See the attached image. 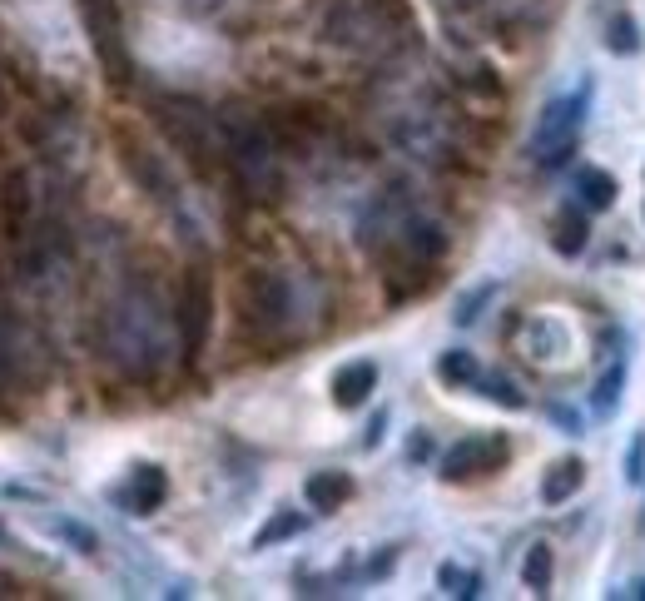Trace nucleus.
<instances>
[{
    "mask_svg": "<svg viewBox=\"0 0 645 601\" xmlns=\"http://www.w3.org/2000/svg\"><path fill=\"white\" fill-rule=\"evenodd\" d=\"M363 244L378 259H402V264H437V254L447 249V234L437 219H427L407 194H383L373 204V214L363 219Z\"/></svg>",
    "mask_w": 645,
    "mask_h": 601,
    "instance_id": "obj_1",
    "label": "nucleus"
},
{
    "mask_svg": "<svg viewBox=\"0 0 645 601\" xmlns=\"http://www.w3.org/2000/svg\"><path fill=\"white\" fill-rule=\"evenodd\" d=\"M586 100H591V85H586V90H576V95L551 100V105L536 115V130H531V159H536L541 169H556V164H566V159H571L576 135H581V125H586Z\"/></svg>",
    "mask_w": 645,
    "mask_h": 601,
    "instance_id": "obj_2",
    "label": "nucleus"
},
{
    "mask_svg": "<svg viewBox=\"0 0 645 601\" xmlns=\"http://www.w3.org/2000/svg\"><path fill=\"white\" fill-rule=\"evenodd\" d=\"M254 313L263 333H293L308 313L303 303V279L293 269H263L254 279Z\"/></svg>",
    "mask_w": 645,
    "mask_h": 601,
    "instance_id": "obj_3",
    "label": "nucleus"
},
{
    "mask_svg": "<svg viewBox=\"0 0 645 601\" xmlns=\"http://www.w3.org/2000/svg\"><path fill=\"white\" fill-rule=\"evenodd\" d=\"M507 457H512V448H507L502 433H472V438H462L457 448L442 452V477H447V482H472V477L497 472Z\"/></svg>",
    "mask_w": 645,
    "mask_h": 601,
    "instance_id": "obj_4",
    "label": "nucleus"
},
{
    "mask_svg": "<svg viewBox=\"0 0 645 601\" xmlns=\"http://www.w3.org/2000/svg\"><path fill=\"white\" fill-rule=\"evenodd\" d=\"M125 512H134V517H144V512H154L164 497H169V477L154 467V462H139V467H129V477L110 492Z\"/></svg>",
    "mask_w": 645,
    "mask_h": 601,
    "instance_id": "obj_5",
    "label": "nucleus"
},
{
    "mask_svg": "<svg viewBox=\"0 0 645 601\" xmlns=\"http://www.w3.org/2000/svg\"><path fill=\"white\" fill-rule=\"evenodd\" d=\"M373 388H378V363L373 358H353V363H343L338 373H333V403L338 408H363L368 398H373Z\"/></svg>",
    "mask_w": 645,
    "mask_h": 601,
    "instance_id": "obj_6",
    "label": "nucleus"
},
{
    "mask_svg": "<svg viewBox=\"0 0 645 601\" xmlns=\"http://www.w3.org/2000/svg\"><path fill=\"white\" fill-rule=\"evenodd\" d=\"M85 5H90V30H95V50H100V60L115 70V80H125V45H120V25H115L110 0H85Z\"/></svg>",
    "mask_w": 645,
    "mask_h": 601,
    "instance_id": "obj_7",
    "label": "nucleus"
},
{
    "mask_svg": "<svg viewBox=\"0 0 645 601\" xmlns=\"http://www.w3.org/2000/svg\"><path fill=\"white\" fill-rule=\"evenodd\" d=\"M581 482H586V462L581 457H561V462H551L541 472V502L546 507H561V502H571L581 492Z\"/></svg>",
    "mask_w": 645,
    "mask_h": 601,
    "instance_id": "obj_8",
    "label": "nucleus"
},
{
    "mask_svg": "<svg viewBox=\"0 0 645 601\" xmlns=\"http://www.w3.org/2000/svg\"><path fill=\"white\" fill-rule=\"evenodd\" d=\"M591 244V224H586V209L581 204H566L556 219H551V249L566 254V259H581V249Z\"/></svg>",
    "mask_w": 645,
    "mask_h": 601,
    "instance_id": "obj_9",
    "label": "nucleus"
},
{
    "mask_svg": "<svg viewBox=\"0 0 645 601\" xmlns=\"http://www.w3.org/2000/svg\"><path fill=\"white\" fill-rule=\"evenodd\" d=\"M303 497H308V507L313 512H333V507H343L348 497H353V477L348 472H313L308 482H303Z\"/></svg>",
    "mask_w": 645,
    "mask_h": 601,
    "instance_id": "obj_10",
    "label": "nucleus"
},
{
    "mask_svg": "<svg viewBox=\"0 0 645 601\" xmlns=\"http://www.w3.org/2000/svg\"><path fill=\"white\" fill-rule=\"evenodd\" d=\"M626 378H631V363H626V353H621V358H611L606 373L591 383V413H596V418H611V413H616V403H621V393H626Z\"/></svg>",
    "mask_w": 645,
    "mask_h": 601,
    "instance_id": "obj_11",
    "label": "nucleus"
},
{
    "mask_svg": "<svg viewBox=\"0 0 645 601\" xmlns=\"http://www.w3.org/2000/svg\"><path fill=\"white\" fill-rule=\"evenodd\" d=\"M437 378H442L447 388H477V383H482V363H477V353H467V348H447V353L437 358Z\"/></svg>",
    "mask_w": 645,
    "mask_h": 601,
    "instance_id": "obj_12",
    "label": "nucleus"
},
{
    "mask_svg": "<svg viewBox=\"0 0 645 601\" xmlns=\"http://www.w3.org/2000/svg\"><path fill=\"white\" fill-rule=\"evenodd\" d=\"M576 194H581V204H586V209H611L621 189H616V179H611L606 169L586 164V169L576 174Z\"/></svg>",
    "mask_w": 645,
    "mask_h": 601,
    "instance_id": "obj_13",
    "label": "nucleus"
},
{
    "mask_svg": "<svg viewBox=\"0 0 645 601\" xmlns=\"http://www.w3.org/2000/svg\"><path fill=\"white\" fill-rule=\"evenodd\" d=\"M606 50L611 55H641V25H636L631 10H616L606 20Z\"/></svg>",
    "mask_w": 645,
    "mask_h": 601,
    "instance_id": "obj_14",
    "label": "nucleus"
},
{
    "mask_svg": "<svg viewBox=\"0 0 645 601\" xmlns=\"http://www.w3.org/2000/svg\"><path fill=\"white\" fill-rule=\"evenodd\" d=\"M521 582H526V592H536V597L551 592V547H546V542H531V547H526V557H521Z\"/></svg>",
    "mask_w": 645,
    "mask_h": 601,
    "instance_id": "obj_15",
    "label": "nucleus"
},
{
    "mask_svg": "<svg viewBox=\"0 0 645 601\" xmlns=\"http://www.w3.org/2000/svg\"><path fill=\"white\" fill-rule=\"evenodd\" d=\"M477 393H482L487 403H497V408H512V413H521V408H526V393L516 388V383L507 378V373H482Z\"/></svg>",
    "mask_w": 645,
    "mask_h": 601,
    "instance_id": "obj_16",
    "label": "nucleus"
},
{
    "mask_svg": "<svg viewBox=\"0 0 645 601\" xmlns=\"http://www.w3.org/2000/svg\"><path fill=\"white\" fill-rule=\"evenodd\" d=\"M303 527H308V517H303V512H293V507H278V512H273V522H268V527H258L254 547H273V542H288V537H298Z\"/></svg>",
    "mask_w": 645,
    "mask_h": 601,
    "instance_id": "obj_17",
    "label": "nucleus"
},
{
    "mask_svg": "<svg viewBox=\"0 0 645 601\" xmlns=\"http://www.w3.org/2000/svg\"><path fill=\"white\" fill-rule=\"evenodd\" d=\"M45 527H50V537H60V542H70L80 557H95L100 552V537L90 532V527H80V522H70V517H45Z\"/></svg>",
    "mask_w": 645,
    "mask_h": 601,
    "instance_id": "obj_18",
    "label": "nucleus"
},
{
    "mask_svg": "<svg viewBox=\"0 0 645 601\" xmlns=\"http://www.w3.org/2000/svg\"><path fill=\"white\" fill-rule=\"evenodd\" d=\"M437 587H442L447 597H477V592H482V577H477L472 567H462V562H442V567H437Z\"/></svg>",
    "mask_w": 645,
    "mask_h": 601,
    "instance_id": "obj_19",
    "label": "nucleus"
},
{
    "mask_svg": "<svg viewBox=\"0 0 645 601\" xmlns=\"http://www.w3.org/2000/svg\"><path fill=\"white\" fill-rule=\"evenodd\" d=\"M492 299H497V284L487 279V284H477L472 294H462V299H457V313H452V323H457V328H472V323L482 318V308H487Z\"/></svg>",
    "mask_w": 645,
    "mask_h": 601,
    "instance_id": "obj_20",
    "label": "nucleus"
},
{
    "mask_svg": "<svg viewBox=\"0 0 645 601\" xmlns=\"http://www.w3.org/2000/svg\"><path fill=\"white\" fill-rule=\"evenodd\" d=\"M626 482H631V487L645 482V428L631 438V448H626Z\"/></svg>",
    "mask_w": 645,
    "mask_h": 601,
    "instance_id": "obj_21",
    "label": "nucleus"
},
{
    "mask_svg": "<svg viewBox=\"0 0 645 601\" xmlns=\"http://www.w3.org/2000/svg\"><path fill=\"white\" fill-rule=\"evenodd\" d=\"M427 457H432V433L417 428V433L407 438V462H427Z\"/></svg>",
    "mask_w": 645,
    "mask_h": 601,
    "instance_id": "obj_22",
    "label": "nucleus"
},
{
    "mask_svg": "<svg viewBox=\"0 0 645 601\" xmlns=\"http://www.w3.org/2000/svg\"><path fill=\"white\" fill-rule=\"evenodd\" d=\"M392 567H397V547H378V557L363 567V577H387Z\"/></svg>",
    "mask_w": 645,
    "mask_h": 601,
    "instance_id": "obj_23",
    "label": "nucleus"
},
{
    "mask_svg": "<svg viewBox=\"0 0 645 601\" xmlns=\"http://www.w3.org/2000/svg\"><path fill=\"white\" fill-rule=\"evenodd\" d=\"M383 433H387V413H378V418L368 423V433H363V448H378V443H383Z\"/></svg>",
    "mask_w": 645,
    "mask_h": 601,
    "instance_id": "obj_24",
    "label": "nucleus"
},
{
    "mask_svg": "<svg viewBox=\"0 0 645 601\" xmlns=\"http://www.w3.org/2000/svg\"><path fill=\"white\" fill-rule=\"evenodd\" d=\"M631 597L645 601V577H636V582H631Z\"/></svg>",
    "mask_w": 645,
    "mask_h": 601,
    "instance_id": "obj_25",
    "label": "nucleus"
}]
</instances>
